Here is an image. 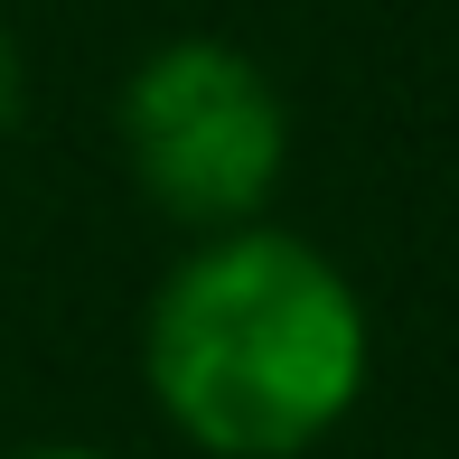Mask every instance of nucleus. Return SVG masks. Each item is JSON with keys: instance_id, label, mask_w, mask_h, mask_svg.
I'll return each mask as SVG.
<instances>
[{"instance_id": "1", "label": "nucleus", "mask_w": 459, "mask_h": 459, "mask_svg": "<svg viewBox=\"0 0 459 459\" xmlns=\"http://www.w3.org/2000/svg\"><path fill=\"white\" fill-rule=\"evenodd\" d=\"M375 366L366 300L319 244L281 225H216L141 319V375L206 459H300L357 412Z\"/></svg>"}, {"instance_id": "2", "label": "nucleus", "mask_w": 459, "mask_h": 459, "mask_svg": "<svg viewBox=\"0 0 459 459\" xmlns=\"http://www.w3.org/2000/svg\"><path fill=\"white\" fill-rule=\"evenodd\" d=\"M113 132L141 197L178 225H206V235L263 216V197L281 187V160H290V113L273 75L225 38L151 48L113 103Z\"/></svg>"}, {"instance_id": "3", "label": "nucleus", "mask_w": 459, "mask_h": 459, "mask_svg": "<svg viewBox=\"0 0 459 459\" xmlns=\"http://www.w3.org/2000/svg\"><path fill=\"white\" fill-rule=\"evenodd\" d=\"M19 103H29V66H19V48H10V38H0V141H10Z\"/></svg>"}, {"instance_id": "4", "label": "nucleus", "mask_w": 459, "mask_h": 459, "mask_svg": "<svg viewBox=\"0 0 459 459\" xmlns=\"http://www.w3.org/2000/svg\"><path fill=\"white\" fill-rule=\"evenodd\" d=\"M0 459H113V450H75V441H48V450H0Z\"/></svg>"}]
</instances>
